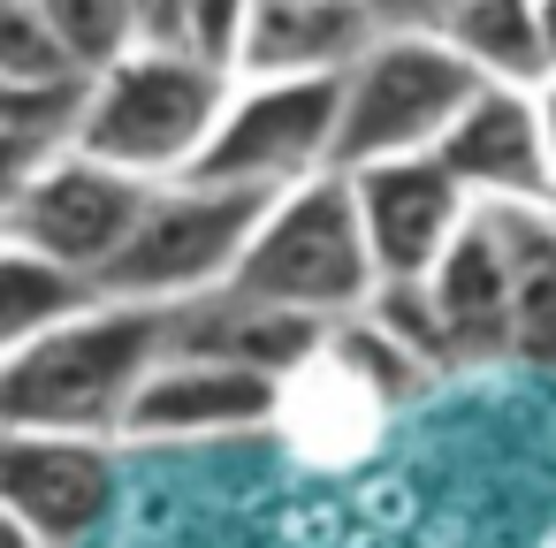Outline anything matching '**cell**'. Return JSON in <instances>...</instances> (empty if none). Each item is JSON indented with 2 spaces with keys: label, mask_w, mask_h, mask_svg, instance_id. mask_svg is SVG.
<instances>
[{
  "label": "cell",
  "mask_w": 556,
  "mask_h": 548,
  "mask_svg": "<svg viewBox=\"0 0 556 548\" xmlns=\"http://www.w3.org/2000/svg\"><path fill=\"white\" fill-rule=\"evenodd\" d=\"M222 100H229V69L184 54L176 39H138L85 77L77 123L62 145H77L138 183H168V176H191Z\"/></svg>",
  "instance_id": "cell-1"
},
{
  "label": "cell",
  "mask_w": 556,
  "mask_h": 548,
  "mask_svg": "<svg viewBox=\"0 0 556 548\" xmlns=\"http://www.w3.org/2000/svg\"><path fill=\"white\" fill-rule=\"evenodd\" d=\"M153 358H161V305L92 297L47 335L0 351V426L115 434Z\"/></svg>",
  "instance_id": "cell-2"
},
{
  "label": "cell",
  "mask_w": 556,
  "mask_h": 548,
  "mask_svg": "<svg viewBox=\"0 0 556 548\" xmlns=\"http://www.w3.org/2000/svg\"><path fill=\"white\" fill-rule=\"evenodd\" d=\"M229 282L267 297V305L313 313V320L358 313L366 290H374V259H366L343 168H313L298 183H275L260 199L252 229H244V252H237Z\"/></svg>",
  "instance_id": "cell-3"
},
{
  "label": "cell",
  "mask_w": 556,
  "mask_h": 548,
  "mask_svg": "<svg viewBox=\"0 0 556 548\" xmlns=\"http://www.w3.org/2000/svg\"><path fill=\"white\" fill-rule=\"evenodd\" d=\"M472 85H480V69L450 39H434L419 24H374V39L336 69L328 161L358 168V161H389V153H427Z\"/></svg>",
  "instance_id": "cell-4"
},
{
  "label": "cell",
  "mask_w": 556,
  "mask_h": 548,
  "mask_svg": "<svg viewBox=\"0 0 556 548\" xmlns=\"http://www.w3.org/2000/svg\"><path fill=\"white\" fill-rule=\"evenodd\" d=\"M260 199L267 191H252V183H206V176L153 183L138 221L123 229V244L92 275V290L123 297V305H184L199 290H222Z\"/></svg>",
  "instance_id": "cell-5"
},
{
  "label": "cell",
  "mask_w": 556,
  "mask_h": 548,
  "mask_svg": "<svg viewBox=\"0 0 556 548\" xmlns=\"http://www.w3.org/2000/svg\"><path fill=\"white\" fill-rule=\"evenodd\" d=\"M328 145H336V77H229V100L191 176L275 191L313 168H336Z\"/></svg>",
  "instance_id": "cell-6"
},
{
  "label": "cell",
  "mask_w": 556,
  "mask_h": 548,
  "mask_svg": "<svg viewBox=\"0 0 556 548\" xmlns=\"http://www.w3.org/2000/svg\"><path fill=\"white\" fill-rule=\"evenodd\" d=\"M146 191H153V183H138V176L92 161V153H77V145H54V153H39L31 176L16 183L9 214H0V237H16V244H31V252L77 267V275L92 282V275L108 267V252L123 244V229L138 221Z\"/></svg>",
  "instance_id": "cell-7"
},
{
  "label": "cell",
  "mask_w": 556,
  "mask_h": 548,
  "mask_svg": "<svg viewBox=\"0 0 556 548\" xmlns=\"http://www.w3.org/2000/svg\"><path fill=\"white\" fill-rule=\"evenodd\" d=\"M282 411H290V381L260 366L199 358V351H161L138 373L115 442H229V434L282 426Z\"/></svg>",
  "instance_id": "cell-8"
},
{
  "label": "cell",
  "mask_w": 556,
  "mask_h": 548,
  "mask_svg": "<svg viewBox=\"0 0 556 548\" xmlns=\"http://www.w3.org/2000/svg\"><path fill=\"white\" fill-rule=\"evenodd\" d=\"M123 487L115 434H54V426H0V502L47 548H85Z\"/></svg>",
  "instance_id": "cell-9"
},
{
  "label": "cell",
  "mask_w": 556,
  "mask_h": 548,
  "mask_svg": "<svg viewBox=\"0 0 556 548\" xmlns=\"http://www.w3.org/2000/svg\"><path fill=\"white\" fill-rule=\"evenodd\" d=\"M343 183H351V214H358L374 282L381 275H427L434 252L450 244V229L472 214V199L450 183V168L434 153L358 161V168H343Z\"/></svg>",
  "instance_id": "cell-10"
},
{
  "label": "cell",
  "mask_w": 556,
  "mask_h": 548,
  "mask_svg": "<svg viewBox=\"0 0 556 548\" xmlns=\"http://www.w3.org/2000/svg\"><path fill=\"white\" fill-rule=\"evenodd\" d=\"M450 183L472 206H503V199H548V168H541V123H533V85H495L480 77L465 92V107L442 123V138L427 145ZM556 206V199H548Z\"/></svg>",
  "instance_id": "cell-11"
},
{
  "label": "cell",
  "mask_w": 556,
  "mask_h": 548,
  "mask_svg": "<svg viewBox=\"0 0 556 548\" xmlns=\"http://www.w3.org/2000/svg\"><path fill=\"white\" fill-rule=\"evenodd\" d=\"M320 328L313 313H290V305H267L237 282L222 290H199L184 305H161V351H199V358H229V366H260L275 381L305 373V358L320 351Z\"/></svg>",
  "instance_id": "cell-12"
},
{
  "label": "cell",
  "mask_w": 556,
  "mask_h": 548,
  "mask_svg": "<svg viewBox=\"0 0 556 548\" xmlns=\"http://www.w3.org/2000/svg\"><path fill=\"white\" fill-rule=\"evenodd\" d=\"M480 214L503 244V366L556 373V206L503 199Z\"/></svg>",
  "instance_id": "cell-13"
},
{
  "label": "cell",
  "mask_w": 556,
  "mask_h": 548,
  "mask_svg": "<svg viewBox=\"0 0 556 548\" xmlns=\"http://www.w3.org/2000/svg\"><path fill=\"white\" fill-rule=\"evenodd\" d=\"M419 282H427V305L442 328V358L450 366H503V244H495L480 206L450 229V244L434 252V267Z\"/></svg>",
  "instance_id": "cell-14"
},
{
  "label": "cell",
  "mask_w": 556,
  "mask_h": 548,
  "mask_svg": "<svg viewBox=\"0 0 556 548\" xmlns=\"http://www.w3.org/2000/svg\"><path fill=\"white\" fill-rule=\"evenodd\" d=\"M366 39V0H252L229 77H336Z\"/></svg>",
  "instance_id": "cell-15"
},
{
  "label": "cell",
  "mask_w": 556,
  "mask_h": 548,
  "mask_svg": "<svg viewBox=\"0 0 556 548\" xmlns=\"http://www.w3.org/2000/svg\"><path fill=\"white\" fill-rule=\"evenodd\" d=\"M450 39L480 77L495 85H541V47H533V0H442V16L427 24Z\"/></svg>",
  "instance_id": "cell-16"
},
{
  "label": "cell",
  "mask_w": 556,
  "mask_h": 548,
  "mask_svg": "<svg viewBox=\"0 0 556 548\" xmlns=\"http://www.w3.org/2000/svg\"><path fill=\"white\" fill-rule=\"evenodd\" d=\"M92 297H100V290H92L77 267L31 252V244H16V237H0V351L47 335L54 320H70V313L92 305Z\"/></svg>",
  "instance_id": "cell-17"
},
{
  "label": "cell",
  "mask_w": 556,
  "mask_h": 548,
  "mask_svg": "<svg viewBox=\"0 0 556 548\" xmlns=\"http://www.w3.org/2000/svg\"><path fill=\"white\" fill-rule=\"evenodd\" d=\"M39 16L77 77H92L100 62L146 39V0H39Z\"/></svg>",
  "instance_id": "cell-18"
},
{
  "label": "cell",
  "mask_w": 556,
  "mask_h": 548,
  "mask_svg": "<svg viewBox=\"0 0 556 548\" xmlns=\"http://www.w3.org/2000/svg\"><path fill=\"white\" fill-rule=\"evenodd\" d=\"M85 77H0V138L24 145H62L77 123Z\"/></svg>",
  "instance_id": "cell-19"
},
{
  "label": "cell",
  "mask_w": 556,
  "mask_h": 548,
  "mask_svg": "<svg viewBox=\"0 0 556 548\" xmlns=\"http://www.w3.org/2000/svg\"><path fill=\"white\" fill-rule=\"evenodd\" d=\"M0 77H77L39 16V0H0Z\"/></svg>",
  "instance_id": "cell-20"
},
{
  "label": "cell",
  "mask_w": 556,
  "mask_h": 548,
  "mask_svg": "<svg viewBox=\"0 0 556 548\" xmlns=\"http://www.w3.org/2000/svg\"><path fill=\"white\" fill-rule=\"evenodd\" d=\"M244 9H252V0H176V16H168V31H161V39H176L184 54H199V62L229 69V62H237Z\"/></svg>",
  "instance_id": "cell-21"
},
{
  "label": "cell",
  "mask_w": 556,
  "mask_h": 548,
  "mask_svg": "<svg viewBox=\"0 0 556 548\" xmlns=\"http://www.w3.org/2000/svg\"><path fill=\"white\" fill-rule=\"evenodd\" d=\"M39 153H54V145H24V138H0V214H9V199H16V183L31 176V161Z\"/></svg>",
  "instance_id": "cell-22"
},
{
  "label": "cell",
  "mask_w": 556,
  "mask_h": 548,
  "mask_svg": "<svg viewBox=\"0 0 556 548\" xmlns=\"http://www.w3.org/2000/svg\"><path fill=\"white\" fill-rule=\"evenodd\" d=\"M533 123H541V168H548V199H556V77L533 85Z\"/></svg>",
  "instance_id": "cell-23"
},
{
  "label": "cell",
  "mask_w": 556,
  "mask_h": 548,
  "mask_svg": "<svg viewBox=\"0 0 556 548\" xmlns=\"http://www.w3.org/2000/svg\"><path fill=\"white\" fill-rule=\"evenodd\" d=\"M366 16H374V24H419V31H427V24L442 16V0H366Z\"/></svg>",
  "instance_id": "cell-24"
},
{
  "label": "cell",
  "mask_w": 556,
  "mask_h": 548,
  "mask_svg": "<svg viewBox=\"0 0 556 548\" xmlns=\"http://www.w3.org/2000/svg\"><path fill=\"white\" fill-rule=\"evenodd\" d=\"M533 47H541V77H556V0H533Z\"/></svg>",
  "instance_id": "cell-25"
},
{
  "label": "cell",
  "mask_w": 556,
  "mask_h": 548,
  "mask_svg": "<svg viewBox=\"0 0 556 548\" xmlns=\"http://www.w3.org/2000/svg\"><path fill=\"white\" fill-rule=\"evenodd\" d=\"M0 548H47V540H39V533H31V525H24L9 502H0Z\"/></svg>",
  "instance_id": "cell-26"
}]
</instances>
